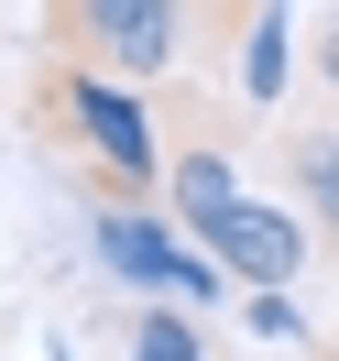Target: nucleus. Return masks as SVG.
I'll return each mask as SVG.
<instances>
[{
  "label": "nucleus",
  "instance_id": "nucleus-2",
  "mask_svg": "<svg viewBox=\"0 0 339 361\" xmlns=\"http://www.w3.org/2000/svg\"><path fill=\"white\" fill-rule=\"evenodd\" d=\"M164 132H175V154L154 164V208L197 241L230 197H252V142H241V110H219V99L186 88V77L164 88Z\"/></svg>",
  "mask_w": 339,
  "mask_h": 361
},
{
  "label": "nucleus",
  "instance_id": "nucleus-3",
  "mask_svg": "<svg viewBox=\"0 0 339 361\" xmlns=\"http://www.w3.org/2000/svg\"><path fill=\"white\" fill-rule=\"evenodd\" d=\"M55 55H88L121 88H164L186 66V0H55Z\"/></svg>",
  "mask_w": 339,
  "mask_h": 361
},
{
  "label": "nucleus",
  "instance_id": "nucleus-5",
  "mask_svg": "<svg viewBox=\"0 0 339 361\" xmlns=\"http://www.w3.org/2000/svg\"><path fill=\"white\" fill-rule=\"evenodd\" d=\"M197 252L219 263V285H241V295H263V285H295V274L317 263L307 219H295L285 197H230L219 219L197 230Z\"/></svg>",
  "mask_w": 339,
  "mask_h": 361
},
{
  "label": "nucleus",
  "instance_id": "nucleus-9",
  "mask_svg": "<svg viewBox=\"0 0 339 361\" xmlns=\"http://www.w3.org/2000/svg\"><path fill=\"white\" fill-rule=\"evenodd\" d=\"M307 77H317V88L339 99V0L317 11V33H307Z\"/></svg>",
  "mask_w": 339,
  "mask_h": 361
},
{
  "label": "nucleus",
  "instance_id": "nucleus-6",
  "mask_svg": "<svg viewBox=\"0 0 339 361\" xmlns=\"http://www.w3.org/2000/svg\"><path fill=\"white\" fill-rule=\"evenodd\" d=\"M273 164H285V208L307 219V241L339 263V121H285Z\"/></svg>",
  "mask_w": 339,
  "mask_h": 361
},
{
  "label": "nucleus",
  "instance_id": "nucleus-4",
  "mask_svg": "<svg viewBox=\"0 0 339 361\" xmlns=\"http://www.w3.org/2000/svg\"><path fill=\"white\" fill-rule=\"evenodd\" d=\"M88 252H99V263H110L132 295H175V307H208V295H219V263H208V252L186 241L154 197H99Z\"/></svg>",
  "mask_w": 339,
  "mask_h": 361
},
{
  "label": "nucleus",
  "instance_id": "nucleus-8",
  "mask_svg": "<svg viewBox=\"0 0 339 361\" xmlns=\"http://www.w3.org/2000/svg\"><path fill=\"white\" fill-rule=\"evenodd\" d=\"M132 361H208V329L175 307V295H142V317H132Z\"/></svg>",
  "mask_w": 339,
  "mask_h": 361
},
{
  "label": "nucleus",
  "instance_id": "nucleus-1",
  "mask_svg": "<svg viewBox=\"0 0 339 361\" xmlns=\"http://www.w3.org/2000/svg\"><path fill=\"white\" fill-rule=\"evenodd\" d=\"M33 132L55 142V154L77 164V186H99V197H154V110H142L121 77H99L88 55H44V77H33Z\"/></svg>",
  "mask_w": 339,
  "mask_h": 361
},
{
  "label": "nucleus",
  "instance_id": "nucleus-10",
  "mask_svg": "<svg viewBox=\"0 0 339 361\" xmlns=\"http://www.w3.org/2000/svg\"><path fill=\"white\" fill-rule=\"evenodd\" d=\"M241 11H252V0H186V44H197V33H208V44H230Z\"/></svg>",
  "mask_w": 339,
  "mask_h": 361
},
{
  "label": "nucleus",
  "instance_id": "nucleus-7",
  "mask_svg": "<svg viewBox=\"0 0 339 361\" xmlns=\"http://www.w3.org/2000/svg\"><path fill=\"white\" fill-rule=\"evenodd\" d=\"M230 99H241L252 121L285 99V0H252L241 33H230Z\"/></svg>",
  "mask_w": 339,
  "mask_h": 361
}]
</instances>
